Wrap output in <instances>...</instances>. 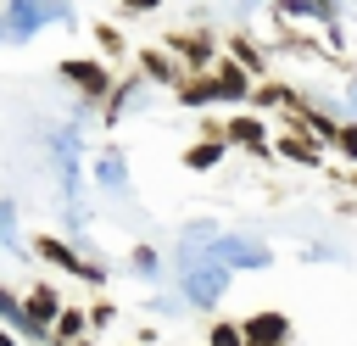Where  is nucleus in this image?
Returning a JSON list of instances; mask_svg holds the SVG:
<instances>
[{"label": "nucleus", "mask_w": 357, "mask_h": 346, "mask_svg": "<svg viewBox=\"0 0 357 346\" xmlns=\"http://www.w3.org/2000/svg\"><path fill=\"white\" fill-rule=\"evenodd\" d=\"M61 346H89V340H61Z\"/></svg>", "instance_id": "b1692460"}, {"label": "nucleus", "mask_w": 357, "mask_h": 346, "mask_svg": "<svg viewBox=\"0 0 357 346\" xmlns=\"http://www.w3.org/2000/svg\"><path fill=\"white\" fill-rule=\"evenodd\" d=\"M206 73H212V89H218V100H245V95H251V84H257V78H251L240 61H229V56H223V61H212Z\"/></svg>", "instance_id": "423d86ee"}, {"label": "nucleus", "mask_w": 357, "mask_h": 346, "mask_svg": "<svg viewBox=\"0 0 357 346\" xmlns=\"http://www.w3.org/2000/svg\"><path fill=\"white\" fill-rule=\"evenodd\" d=\"M84 329H89V318H84L78 307H61L56 324H50V340H56V346H61V340H84Z\"/></svg>", "instance_id": "4468645a"}, {"label": "nucleus", "mask_w": 357, "mask_h": 346, "mask_svg": "<svg viewBox=\"0 0 357 346\" xmlns=\"http://www.w3.org/2000/svg\"><path fill=\"white\" fill-rule=\"evenodd\" d=\"M312 6H318V11H324V17L335 22V0H312Z\"/></svg>", "instance_id": "4be33fe9"}, {"label": "nucleus", "mask_w": 357, "mask_h": 346, "mask_svg": "<svg viewBox=\"0 0 357 346\" xmlns=\"http://www.w3.org/2000/svg\"><path fill=\"white\" fill-rule=\"evenodd\" d=\"M351 184H357V173H351Z\"/></svg>", "instance_id": "393cba45"}, {"label": "nucleus", "mask_w": 357, "mask_h": 346, "mask_svg": "<svg viewBox=\"0 0 357 346\" xmlns=\"http://www.w3.org/2000/svg\"><path fill=\"white\" fill-rule=\"evenodd\" d=\"M33 251H39L50 268H67V273H78V279H89V285H100V279H106V268H100V262H89V257H78L61 234H33Z\"/></svg>", "instance_id": "f03ea898"}, {"label": "nucleus", "mask_w": 357, "mask_h": 346, "mask_svg": "<svg viewBox=\"0 0 357 346\" xmlns=\"http://www.w3.org/2000/svg\"><path fill=\"white\" fill-rule=\"evenodd\" d=\"M61 78H67L84 100H106V95H112V67L95 61V56H67V61H61Z\"/></svg>", "instance_id": "f257e3e1"}, {"label": "nucleus", "mask_w": 357, "mask_h": 346, "mask_svg": "<svg viewBox=\"0 0 357 346\" xmlns=\"http://www.w3.org/2000/svg\"><path fill=\"white\" fill-rule=\"evenodd\" d=\"M240 340L245 346H290V318L273 313V307H262V313H251L240 324Z\"/></svg>", "instance_id": "39448f33"}, {"label": "nucleus", "mask_w": 357, "mask_h": 346, "mask_svg": "<svg viewBox=\"0 0 357 346\" xmlns=\"http://www.w3.org/2000/svg\"><path fill=\"white\" fill-rule=\"evenodd\" d=\"M84 318H89V329H106V324L117 318V307H112V301H95V307L84 313Z\"/></svg>", "instance_id": "6ab92c4d"}, {"label": "nucleus", "mask_w": 357, "mask_h": 346, "mask_svg": "<svg viewBox=\"0 0 357 346\" xmlns=\"http://www.w3.org/2000/svg\"><path fill=\"white\" fill-rule=\"evenodd\" d=\"M206 346H245V340H240V324H212Z\"/></svg>", "instance_id": "a211bd4d"}, {"label": "nucleus", "mask_w": 357, "mask_h": 346, "mask_svg": "<svg viewBox=\"0 0 357 346\" xmlns=\"http://www.w3.org/2000/svg\"><path fill=\"white\" fill-rule=\"evenodd\" d=\"M229 61H240L251 78H262V73H268V56H262V50H257L245 33H234V39H229Z\"/></svg>", "instance_id": "f8f14e48"}, {"label": "nucleus", "mask_w": 357, "mask_h": 346, "mask_svg": "<svg viewBox=\"0 0 357 346\" xmlns=\"http://www.w3.org/2000/svg\"><path fill=\"white\" fill-rule=\"evenodd\" d=\"M273 151H279L284 162H301V167H318V162H324V140H312L307 128H284V134L273 140Z\"/></svg>", "instance_id": "0eeeda50"}, {"label": "nucleus", "mask_w": 357, "mask_h": 346, "mask_svg": "<svg viewBox=\"0 0 357 346\" xmlns=\"http://www.w3.org/2000/svg\"><path fill=\"white\" fill-rule=\"evenodd\" d=\"M184 73H206L212 67V33H195V28H173L167 45H162Z\"/></svg>", "instance_id": "20e7f679"}, {"label": "nucleus", "mask_w": 357, "mask_h": 346, "mask_svg": "<svg viewBox=\"0 0 357 346\" xmlns=\"http://www.w3.org/2000/svg\"><path fill=\"white\" fill-rule=\"evenodd\" d=\"M279 11H284V17H296V11H312V17H324L312 0H279ZM324 22H329V17H324Z\"/></svg>", "instance_id": "aec40b11"}, {"label": "nucleus", "mask_w": 357, "mask_h": 346, "mask_svg": "<svg viewBox=\"0 0 357 346\" xmlns=\"http://www.w3.org/2000/svg\"><path fill=\"white\" fill-rule=\"evenodd\" d=\"M173 95H178V106H206V100H218L212 73H184V78L173 84Z\"/></svg>", "instance_id": "9d476101"}, {"label": "nucleus", "mask_w": 357, "mask_h": 346, "mask_svg": "<svg viewBox=\"0 0 357 346\" xmlns=\"http://www.w3.org/2000/svg\"><path fill=\"white\" fill-rule=\"evenodd\" d=\"M223 140H229V145H245V151H268L262 117H229V123H223Z\"/></svg>", "instance_id": "1a4fd4ad"}, {"label": "nucleus", "mask_w": 357, "mask_h": 346, "mask_svg": "<svg viewBox=\"0 0 357 346\" xmlns=\"http://www.w3.org/2000/svg\"><path fill=\"white\" fill-rule=\"evenodd\" d=\"M223 162V140H195L190 151H184V167L190 173H206V167H218Z\"/></svg>", "instance_id": "ddd939ff"}, {"label": "nucleus", "mask_w": 357, "mask_h": 346, "mask_svg": "<svg viewBox=\"0 0 357 346\" xmlns=\"http://www.w3.org/2000/svg\"><path fill=\"white\" fill-rule=\"evenodd\" d=\"M139 78H151V84H178V78H184V67H178L167 50L145 45V50H139Z\"/></svg>", "instance_id": "6e6552de"}, {"label": "nucleus", "mask_w": 357, "mask_h": 346, "mask_svg": "<svg viewBox=\"0 0 357 346\" xmlns=\"http://www.w3.org/2000/svg\"><path fill=\"white\" fill-rule=\"evenodd\" d=\"M61 307H67V301H61L56 285H33V290L22 296V329H28L33 340H50V324H56Z\"/></svg>", "instance_id": "7ed1b4c3"}, {"label": "nucleus", "mask_w": 357, "mask_h": 346, "mask_svg": "<svg viewBox=\"0 0 357 346\" xmlns=\"http://www.w3.org/2000/svg\"><path fill=\"white\" fill-rule=\"evenodd\" d=\"M335 151L346 162H357V123H335Z\"/></svg>", "instance_id": "f3484780"}, {"label": "nucleus", "mask_w": 357, "mask_h": 346, "mask_svg": "<svg viewBox=\"0 0 357 346\" xmlns=\"http://www.w3.org/2000/svg\"><path fill=\"white\" fill-rule=\"evenodd\" d=\"M245 100H251V106H262V112H268V106H279V112H290V106H296V89H290V84H273V78H257Z\"/></svg>", "instance_id": "9b49d317"}, {"label": "nucleus", "mask_w": 357, "mask_h": 346, "mask_svg": "<svg viewBox=\"0 0 357 346\" xmlns=\"http://www.w3.org/2000/svg\"><path fill=\"white\" fill-rule=\"evenodd\" d=\"M95 45H100V56H123V33L112 22H95Z\"/></svg>", "instance_id": "dca6fc26"}, {"label": "nucleus", "mask_w": 357, "mask_h": 346, "mask_svg": "<svg viewBox=\"0 0 357 346\" xmlns=\"http://www.w3.org/2000/svg\"><path fill=\"white\" fill-rule=\"evenodd\" d=\"M0 324L22 329V296H17V290H6V285H0Z\"/></svg>", "instance_id": "2eb2a0df"}, {"label": "nucleus", "mask_w": 357, "mask_h": 346, "mask_svg": "<svg viewBox=\"0 0 357 346\" xmlns=\"http://www.w3.org/2000/svg\"><path fill=\"white\" fill-rule=\"evenodd\" d=\"M0 346H17V340H11V324H0Z\"/></svg>", "instance_id": "5701e85b"}, {"label": "nucleus", "mask_w": 357, "mask_h": 346, "mask_svg": "<svg viewBox=\"0 0 357 346\" xmlns=\"http://www.w3.org/2000/svg\"><path fill=\"white\" fill-rule=\"evenodd\" d=\"M117 6H123V11H156L162 0H117Z\"/></svg>", "instance_id": "412c9836"}]
</instances>
